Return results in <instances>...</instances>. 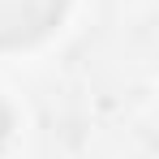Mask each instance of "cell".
Returning <instances> with one entry per match:
<instances>
[{
    "label": "cell",
    "mask_w": 159,
    "mask_h": 159,
    "mask_svg": "<svg viewBox=\"0 0 159 159\" xmlns=\"http://www.w3.org/2000/svg\"><path fill=\"white\" fill-rule=\"evenodd\" d=\"M60 0H0V43H26L56 22Z\"/></svg>",
    "instance_id": "cell-1"
}]
</instances>
